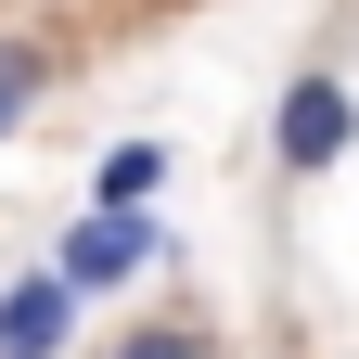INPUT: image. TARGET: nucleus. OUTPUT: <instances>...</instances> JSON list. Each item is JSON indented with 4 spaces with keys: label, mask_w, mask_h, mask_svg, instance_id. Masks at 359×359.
I'll use <instances>...</instances> for the list:
<instances>
[{
    "label": "nucleus",
    "mask_w": 359,
    "mask_h": 359,
    "mask_svg": "<svg viewBox=\"0 0 359 359\" xmlns=\"http://www.w3.org/2000/svg\"><path fill=\"white\" fill-rule=\"evenodd\" d=\"M154 180H167V154H154V142H116V154H103V193H90V205H142Z\"/></svg>",
    "instance_id": "39448f33"
},
{
    "label": "nucleus",
    "mask_w": 359,
    "mask_h": 359,
    "mask_svg": "<svg viewBox=\"0 0 359 359\" xmlns=\"http://www.w3.org/2000/svg\"><path fill=\"white\" fill-rule=\"evenodd\" d=\"M39 77H52V52H39V39H0V128L39 103Z\"/></svg>",
    "instance_id": "423d86ee"
},
{
    "label": "nucleus",
    "mask_w": 359,
    "mask_h": 359,
    "mask_svg": "<svg viewBox=\"0 0 359 359\" xmlns=\"http://www.w3.org/2000/svg\"><path fill=\"white\" fill-rule=\"evenodd\" d=\"M142 257H154V218H142V205H90L77 231H65V257H52V269H65L77 295H116Z\"/></svg>",
    "instance_id": "f03ea898"
},
{
    "label": "nucleus",
    "mask_w": 359,
    "mask_h": 359,
    "mask_svg": "<svg viewBox=\"0 0 359 359\" xmlns=\"http://www.w3.org/2000/svg\"><path fill=\"white\" fill-rule=\"evenodd\" d=\"M65 346H77V283L65 269L0 283V359H65Z\"/></svg>",
    "instance_id": "7ed1b4c3"
},
{
    "label": "nucleus",
    "mask_w": 359,
    "mask_h": 359,
    "mask_svg": "<svg viewBox=\"0 0 359 359\" xmlns=\"http://www.w3.org/2000/svg\"><path fill=\"white\" fill-rule=\"evenodd\" d=\"M205 359H218V346H205Z\"/></svg>",
    "instance_id": "0eeeda50"
},
{
    "label": "nucleus",
    "mask_w": 359,
    "mask_h": 359,
    "mask_svg": "<svg viewBox=\"0 0 359 359\" xmlns=\"http://www.w3.org/2000/svg\"><path fill=\"white\" fill-rule=\"evenodd\" d=\"M346 142H359V103H346V77H334V65H308V77L283 90V167H295V180H321Z\"/></svg>",
    "instance_id": "f257e3e1"
},
{
    "label": "nucleus",
    "mask_w": 359,
    "mask_h": 359,
    "mask_svg": "<svg viewBox=\"0 0 359 359\" xmlns=\"http://www.w3.org/2000/svg\"><path fill=\"white\" fill-rule=\"evenodd\" d=\"M103 359H205V321H193V308H167V321H142V334H116Z\"/></svg>",
    "instance_id": "20e7f679"
}]
</instances>
